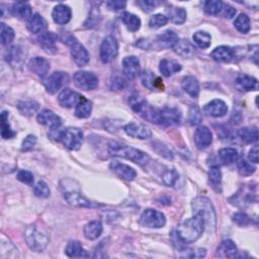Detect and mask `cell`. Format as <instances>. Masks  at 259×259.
<instances>
[{
    "instance_id": "obj_1",
    "label": "cell",
    "mask_w": 259,
    "mask_h": 259,
    "mask_svg": "<svg viewBox=\"0 0 259 259\" xmlns=\"http://www.w3.org/2000/svg\"><path fill=\"white\" fill-rule=\"evenodd\" d=\"M108 151L114 157L125 158L141 166L147 165L150 161V157L143 151L116 141L109 143Z\"/></svg>"
},
{
    "instance_id": "obj_2",
    "label": "cell",
    "mask_w": 259,
    "mask_h": 259,
    "mask_svg": "<svg viewBox=\"0 0 259 259\" xmlns=\"http://www.w3.org/2000/svg\"><path fill=\"white\" fill-rule=\"evenodd\" d=\"M192 209L195 216L200 217L205 228L209 231H215L217 227V214L212 201L205 197H198L192 201Z\"/></svg>"
},
{
    "instance_id": "obj_3",
    "label": "cell",
    "mask_w": 259,
    "mask_h": 259,
    "mask_svg": "<svg viewBox=\"0 0 259 259\" xmlns=\"http://www.w3.org/2000/svg\"><path fill=\"white\" fill-rule=\"evenodd\" d=\"M204 230L205 226L203 221L200 217L194 216L180 224L176 234L183 243L187 244L196 242L198 239L201 238Z\"/></svg>"
},
{
    "instance_id": "obj_4",
    "label": "cell",
    "mask_w": 259,
    "mask_h": 259,
    "mask_svg": "<svg viewBox=\"0 0 259 259\" xmlns=\"http://www.w3.org/2000/svg\"><path fill=\"white\" fill-rule=\"evenodd\" d=\"M130 106L135 113L150 123L161 125L160 109L154 108L149 102L143 99L139 94H134L130 97Z\"/></svg>"
},
{
    "instance_id": "obj_5",
    "label": "cell",
    "mask_w": 259,
    "mask_h": 259,
    "mask_svg": "<svg viewBox=\"0 0 259 259\" xmlns=\"http://www.w3.org/2000/svg\"><path fill=\"white\" fill-rule=\"evenodd\" d=\"M25 238L29 249L34 252L44 251L50 242L47 234L40 230L36 225H30L26 229Z\"/></svg>"
},
{
    "instance_id": "obj_6",
    "label": "cell",
    "mask_w": 259,
    "mask_h": 259,
    "mask_svg": "<svg viewBox=\"0 0 259 259\" xmlns=\"http://www.w3.org/2000/svg\"><path fill=\"white\" fill-rule=\"evenodd\" d=\"M63 42L70 48V53L73 61L78 67H84L89 62V54L85 47L70 33H67L62 38Z\"/></svg>"
},
{
    "instance_id": "obj_7",
    "label": "cell",
    "mask_w": 259,
    "mask_h": 259,
    "mask_svg": "<svg viewBox=\"0 0 259 259\" xmlns=\"http://www.w3.org/2000/svg\"><path fill=\"white\" fill-rule=\"evenodd\" d=\"M59 141L69 150L76 151L81 148L84 141L83 132L74 127L67 128L59 135Z\"/></svg>"
},
{
    "instance_id": "obj_8",
    "label": "cell",
    "mask_w": 259,
    "mask_h": 259,
    "mask_svg": "<svg viewBox=\"0 0 259 259\" xmlns=\"http://www.w3.org/2000/svg\"><path fill=\"white\" fill-rule=\"evenodd\" d=\"M140 224L147 228L159 229L165 226L166 217L163 213L159 211L149 209L142 214L140 218Z\"/></svg>"
},
{
    "instance_id": "obj_9",
    "label": "cell",
    "mask_w": 259,
    "mask_h": 259,
    "mask_svg": "<svg viewBox=\"0 0 259 259\" xmlns=\"http://www.w3.org/2000/svg\"><path fill=\"white\" fill-rule=\"evenodd\" d=\"M118 53V44L113 36L107 37L102 41L99 49V57L102 63L113 62Z\"/></svg>"
},
{
    "instance_id": "obj_10",
    "label": "cell",
    "mask_w": 259,
    "mask_h": 259,
    "mask_svg": "<svg viewBox=\"0 0 259 259\" xmlns=\"http://www.w3.org/2000/svg\"><path fill=\"white\" fill-rule=\"evenodd\" d=\"M68 81H69V76L66 72L56 71L49 75L45 79L44 85L48 93L55 94L64 87L65 84L68 83Z\"/></svg>"
},
{
    "instance_id": "obj_11",
    "label": "cell",
    "mask_w": 259,
    "mask_h": 259,
    "mask_svg": "<svg viewBox=\"0 0 259 259\" xmlns=\"http://www.w3.org/2000/svg\"><path fill=\"white\" fill-rule=\"evenodd\" d=\"M73 80L78 88L85 91L94 90L98 86V78L92 72L78 71L74 74Z\"/></svg>"
},
{
    "instance_id": "obj_12",
    "label": "cell",
    "mask_w": 259,
    "mask_h": 259,
    "mask_svg": "<svg viewBox=\"0 0 259 259\" xmlns=\"http://www.w3.org/2000/svg\"><path fill=\"white\" fill-rule=\"evenodd\" d=\"M63 198L69 204L73 206H78V208H96V206L100 205L96 202L89 201L88 199H86L83 195L76 191L64 192Z\"/></svg>"
},
{
    "instance_id": "obj_13",
    "label": "cell",
    "mask_w": 259,
    "mask_h": 259,
    "mask_svg": "<svg viewBox=\"0 0 259 259\" xmlns=\"http://www.w3.org/2000/svg\"><path fill=\"white\" fill-rule=\"evenodd\" d=\"M177 41H178V36L176 34V32L171 29H167L162 33L158 34V36L155 38V42L150 43V47L158 50L168 49L173 47Z\"/></svg>"
},
{
    "instance_id": "obj_14",
    "label": "cell",
    "mask_w": 259,
    "mask_h": 259,
    "mask_svg": "<svg viewBox=\"0 0 259 259\" xmlns=\"http://www.w3.org/2000/svg\"><path fill=\"white\" fill-rule=\"evenodd\" d=\"M83 98L84 96H82L78 92L73 91L70 88H64L58 96V101L63 108L72 109L76 108V106Z\"/></svg>"
},
{
    "instance_id": "obj_15",
    "label": "cell",
    "mask_w": 259,
    "mask_h": 259,
    "mask_svg": "<svg viewBox=\"0 0 259 259\" xmlns=\"http://www.w3.org/2000/svg\"><path fill=\"white\" fill-rule=\"evenodd\" d=\"M194 141L198 149H206L213 142V135L211 130L205 126H200L195 132Z\"/></svg>"
},
{
    "instance_id": "obj_16",
    "label": "cell",
    "mask_w": 259,
    "mask_h": 259,
    "mask_svg": "<svg viewBox=\"0 0 259 259\" xmlns=\"http://www.w3.org/2000/svg\"><path fill=\"white\" fill-rule=\"evenodd\" d=\"M124 131L128 136L135 138V139L147 140V139H150V138L152 137L151 130L143 124L130 123L125 126Z\"/></svg>"
},
{
    "instance_id": "obj_17",
    "label": "cell",
    "mask_w": 259,
    "mask_h": 259,
    "mask_svg": "<svg viewBox=\"0 0 259 259\" xmlns=\"http://www.w3.org/2000/svg\"><path fill=\"white\" fill-rule=\"evenodd\" d=\"M37 119L39 124L51 129V130H57L62 125V119L58 116L55 113L50 110H43L39 113Z\"/></svg>"
},
{
    "instance_id": "obj_18",
    "label": "cell",
    "mask_w": 259,
    "mask_h": 259,
    "mask_svg": "<svg viewBox=\"0 0 259 259\" xmlns=\"http://www.w3.org/2000/svg\"><path fill=\"white\" fill-rule=\"evenodd\" d=\"M123 73L128 79H135L138 75H140V60L135 56L126 57L123 60Z\"/></svg>"
},
{
    "instance_id": "obj_19",
    "label": "cell",
    "mask_w": 259,
    "mask_h": 259,
    "mask_svg": "<svg viewBox=\"0 0 259 259\" xmlns=\"http://www.w3.org/2000/svg\"><path fill=\"white\" fill-rule=\"evenodd\" d=\"M110 168L119 178H122L127 181H132L137 176V172L135 171L134 168H132L131 166L127 164L120 163L118 161H113L110 164Z\"/></svg>"
},
{
    "instance_id": "obj_20",
    "label": "cell",
    "mask_w": 259,
    "mask_h": 259,
    "mask_svg": "<svg viewBox=\"0 0 259 259\" xmlns=\"http://www.w3.org/2000/svg\"><path fill=\"white\" fill-rule=\"evenodd\" d=\"M211 57L219 63H229L236 58V50L229 46H220L212 52Z\"/></svg>"
},
{
    "instance_id": "obj_21",
    "label": "cell",
    "mask_w": 259,
    "mask_h": 259,
    "mask_svg": "<svg viewBox=\"0 0 259 259\" xmlns=\"http://www.w3.org/2000/svg\"><path fill=\"white\" fill-rule=\"evenodd\" d=\"M203 112L205 115L212 117H222L226 115L228 113V107L225 101L221 99H214L204 106Z\"/></svg>"
},
{
    "instance_id": "obj_22",
    "label": "cell",
    "mask_w": 259,
    "mask_h": 259,
    "mask_svg": "<svg viewBox=\"0 0 259 259\" xmlns=\"http://www.w3.org/2000/svg\"><path fill=\"white\" fill-rule=\"evenodd\" d=\"M28 67L30 72H32L33 74H36L41 78H44L49 73L50 63L47 59L43 57H34L29 62Z\"/></svg>"
},
{
    "instance_id": "obj_23",
    "label": "cell",
    "mask_w": 259,
    "mask_h": 259,
    "mask_svg": "<svg viewBox=\"0 0 259 259\" xmlns=\"http://www.w3.org/2000/svg\"><path fill=\"white\" fill-rule=\"evenodd\" d=\"M52 17L57 25L64 26L70 22L72 17L71 8L65 4H58L52 11Z\"/></svg>"
},
{
    "instance_id": "obj_24",
    "label": "cell",
    "mask_w": 259,
    "mask_h": 259,
    "mask_svg": "<svg viewBox=\"0 0 259 259\" xmlns=\"http://www.w3.org/2000/svg\"><path fill=\"white\" fill-rule=\"evenodd\" d=\"M58 37L54 32L52 31H45L41 33L38 37V43L42 47V49L49 54H53L57 51L56 49V42Z\"/></svg>"
},
{
    "instance_id": "obj_25",
    "label": "cell",
    "mask_w": 259,
    "mask_h": 259,
    "mask_svg": "<svg viewBox=\"0 0 259 259\" xmlns=\"http://www.w3.org/2000/svg\"><path fill=\"white\" fill-rule=\"evenodd\" d=\"M160 112H161V125L175 126L180 124L181 113L177 109L164 108L161 109Z\"/></svg>"
},
{
    "instance_id": "obj_26",
    "label": "cell",
    "mask_w": 259,
    "mask_h": 259,
    "mask_svg": "<svg viewBox=\"0 0 259 259\" xmlns=\"http://www.w3.org/2000/svg\"><path fill=\"white\" fill-rule=\"evenodd\" d=\"M142 84L150 90H164V84L158 76L155 75L152 71L146 70L141 75Z\"/></svg>"
},
{
    "instance_id": "obj_27",
    "label": "cell",
    "mask_w": 259,
    "mask_h": 259,
    "mask_svg": "<svg viewBox=\"0 0 259 259\" xmlns=\"http://www.w3.org/2000/svg\"><path fill=\"white\" fill-rule=\"evenodd\" d=\"M172 49L175 52V54L183 58H191L196 54L195 46L185 39H178Z\"/></svg>"
},
{
    "instance_id": "obj_28",
    "label": "cell",
    "mask_w": 259,
    "mask_h": 259,
    "mask_svg": "<svg viewBox=\"0 0 259 259\" xmlns=\"http://www.w3.org/2000/svg\"><path fill=\"white\" fill-rule=\"evenodd\" d=\"M28 29L32 32V33H43L47 30L48 29V23L44 19V17L39 14V13H34L29 21L28 22Z\"/></svg>"
},
{
    "instance_id": "obj_29",
    "label": "cell",
    "mask_w": 259,
    "mask_h": 259,
    "mask_svg": "<svg viewBox=\"0 0 259 259\" xmlns=\"http://www.w3.org/2000/svg\"><path fill=\"white\" fill-rule=\"evenodd\" d=\"M238 254L237 247L232 240H225L219 245L216 256L221 258H234Z\"/></svg>"
},
{
    "instance_id": "obj_30",
    "label": "cell",
    "mask_w": 259,
    "mask_h": 259,
    "mask_svg": "<svg viewBox=\"0 0 259 259\" xmlns=\"http://www.w3.org/2000/svg\"><path fill=\"white\" fill-rule=\"evenodd\" d=\"M236 84L238 88L244 91H252L258 89L257 79L246 74H239L236 78Z\"/></svg>"
},
{
    "instance_id": "obj_31",
    "label": "cell",
    "mask_w": 259,
    "mask_h": 259,
    "mask_svg": "<svg viewBox=\"0 0 259 259\" xmlns=\"http://www.w3.org/2000/svg\"><path fill=\"white\" fill-rule=\"evenodd\" d=\"M159 70L163 76L170 77L181 70V65L174 60L163 59L160 61Z\"/></svg>"
},
{
    "instance_id": "obj_32",
    "label": "cell",
    "mask_w": 259,
    "mask_h": 259,
    "mask_svg": "<svg viewBox=\"0 0 259 259\" xmlns=\"http://www.w3.org/2000/svg\"><path fill=\"white\" fill-rule=\"evenodd\" d=\"M167 13V19L171 23L176 24V25H182L186 21V10L183 7H177V6H169L166 8Z\"/></svg>"
},
{
    "instance_id": "obj_33",
    "label": "cell",
    "mask_w": 259,
    "mask_h": 259,
    "mask_svg": "<svg viewBox=\"0 0 259 259\" xmlns=\"http://www.w3.org/2000/svg\"><path fill=\"white\" fill-rule=\"evenodd\" d=\"M182 89L191 96L198 97L200 94V82L194 76H186L181 82Z\"/></svg>"
},
{
    "instance_id": "obj_34",
    "label": "cell",
    "mask_w": 259,
    "mask_h": 259,
    "mask_svg": "<svg viewBox=\"0 0 259 259\" xmlns=\"http://www.w3.org/2000/svg\"><path fill=\"white\" fill-rule=\"evenodd\" d=\"M236 135L245 144H253L258 140V130L255 127H246L241 129L236 133Z\"/></svg>"
},
{
    "instance_id": "obj_35",
    "label": "cell",
    "mask_w": 259,
    "mask_h": 259,
    "mask_svg": "<svg viewBox=\"0 0 259 259\" xmlns=\"http://www.w3.org/2000/svg\"><path fill=\"white\" fill-rule=\"evenodd\" d=\"M12 13L17 19L28 22L33 15L30 5L27 2H16L12 7Z\"/></svg>"
},
{
    "instance_id": "obj_36",
    "label": "cell",
    "mask_w": 259,
    "mask_h": 259,
    "mask_svg": "<svg viewBox=\"0 0 259 259\" xmlns=\"http://www.w3.org/2000/svg\"><path fill=\"white\" fill-rule=\"evenodd\" d=\"M103 231L102 224L99 221H92L88 224H86L84 227V236L88 240H95L97 239Z\"/></svg>"
},
{
    "instance_id": "obj_37",
    "label": "cell",
    "mask_w": 259,
    "mask_h": 259,
    "mask_svg": "<svg viewBox=\"0 0 259 259\" xmlns=\"http://www.w3.org/2000/svg\"><path fill=\"white\" fill-rule=\"evenodd\" d=\"M65 253L68 257L70 258H80V257H86L88 256L86 254V251L83 249L81 243L79 241L71 240L66 246Z\"/></svg>"
},
{
    "instance_id": "obj_38",
    "label": "cell",
    "mask_w": 259,
    "mask_h": 259,
    "mask_svg": "<svg viewBox=\"0 0 259 259\" xmlns=\"http://www.w3.org/2000/svg\"><path fill=\"white\" fill-rule=\"evenodd\" d=\"M219 159L224 165H231L238 160L239 154L234 148H223L219 151Z\"/></svg>"
},
{
    "instance_id": "obj_39",
    "label": "cell",
    "mask_w": 259,
    "mask_h": 259,
    "mask_svg": "<svg viewBox=\"0 0 259 259\" xmlns=\"http://www.w3.org/2000/svg\"><path fill=\"white\" fill-rule=\"evenodd\" d=\"M122 21L126 28L132 32L137 31L141 28V20L131 12H124L122 14Z\"/></svg>"
},
{
    "instance_id": "obj_40",
    "label": "cell",
    "mask_w": 259,
    "mask_h": 259,
    "mask_svg": "<svg viewBox=\"0 0 259 259\" xmlns=\"http://www.w3.org/2000/svg\"><path fill=\"white\" fill-rule=\"evenodd\" d=\"M92 112V102L85 97L78 103L75 108V115L79 118H87Z\"/></svg>"
},
{
    "instance_id": "obj_41",
    "label": "cell",
    "mask_w": 259,
    "mask_h": 259,
    "mask_svg": "<svg viewBox=\"0 0 259 259\" xmlns=\"http://www.w3.org/2000/svg\"><path fill=\"white\" fill-rule=\"evenodd\" d=\"M194 42L201 49H208L212 44V36L206 31H197L193 36Z\"/></svg>"
},
{
    "instance_id": "obj_42",
    "label": "cell",
    "mask_w": 259,
    "mask_h": 259,
    "mask_svg": "<svg viewBox=\"0 0 259 259\" xmlns=\"http://www.w3.org/2000/svg\"><path fill=\"white\" fill-rule=\"evenodd\" d=\"M19 111L22 113L24 115L30 116L32 115L36 114L39 111V103L33 101V100H26V101H21L19 103Z\"/></svg>"
},
{
    "instance_id": "obj_43",
    "label": "cell",
    "mask_w": 259,
    "mask_h": 259,
    "mask_svg": "<svg viewBox=\"0 0 259 259\" xmlns=\"http://www.w3.org/2000/svg\"><path fill=\"white\" fill-rule=\"evenodd\" d=\"M234 26L236 29L242 33H247L251 29V23L249 16L245 13L239 14L234 22Z\"/></svg>"
},
{
    "instance_id": "obj_44",
    "label": "cell",
    "mask_w": 259,
    "mask_h": 259,
    "mask_svg": "<svg viewBox=\"0 0 259 259\" xmlns=\"http://www.w3.org/2000/svg\"><path fill=\"white\" fill-rule=\"evenodd\" d=\"M209 180L217 192H221V182H222V172L218 166L211 167L209 171Z\"/></svg>"
},
{
    "instance_id": "obj_45",
    "label": "cell",
    "mask_w": 259,
    "mask_h": 259,
    "mask_svg": "<svg viewBox=\"0 0 259 259\" xmlns=\"http://www.w3.org/2000/svg\"><path fill=\"white\" fill-rule=\"evenodd\" d=\"M16 133L11 130L8 123V113L2 112L1 114V136L3 139H11Z\"/></svg>"
},
{
    "instance_id": "obj_46",
    "label": "cell",
    "mask_w": 259,
    "mask_h": 259,
    "mask_svg": "<svg viewBox=\"0 0 259 259\" xmlns=\"http://www.w3.org/2000/svg\"><path fill=\"white\" fill-rule=\"evenodd\" d=\"M179 179V174L175 169H167L163 172L162 180L165 185L169 187H173Z\"/></svg>"
},
{
    "instance_id": "obj_47",
    "label": "cell",
    "mask_w": 259,
    "mask_h": 259,
    "mask_svg": "<svg viewBox=\"0 0 259 259\" xmlns=\"http://www.w3.org/2000/svg\"><path fill=\"white\" fill-rule=\"evenodd\" d=\"M223 2L219 0H209L203 2V10L209 15H218L222 10Z\"/></svg>"
},
{
    "instance_id": "obj_48",
    "label": "cell",
    "mask_w": 259,
    "mask_h": 259,
    "mask_svg": "<svg viewBox=\"0 0 259 259\" xmlns=\"http://www.w3.org/2000/svg\"><path fill=\"white\" fill-rule=\"evenodd\" d=\"M0 36H1V44L3 46L9 45L15 37L14 30L4 23L1 24V29H0Z\"/></svg>"
},
{
    "instance_id": "obj_49",
    "label": "cell",
    "mask_w": 259,
    "mask_h": 259,
    "mask_svg": "<svg viewBox=\"0 0 259 259\" xmlns=\"http://www.w3.org/2000/svg\"><path fill=\"white\" fill-rule=\"evenodd\" d=\"M168 23V19L166 15H163L161 13H157V14H154L151 16V19L149 21V27L151 29H157L160 28H163L167 25Z\"/></svg>"
},
{
    "instance_id": "obj_50",
    "label": "cell",
    "mask_w": 259,
    "mask_h": 259,
    "mask_svg": "<svg viewBox=\"0 0 259 259\" xmlns=\"http://www.w3.org/2000/svg\"><path fill=\"white\" fill-rule=\"evenodd\" d=\"M33 193H34V196L40 199H47L51 195V191H50L48 184L43 180H40L36 185H34Z\"/></svg>"
},
{
    "instance_id": "obj_51",
    "label": "cell",
    "mask_w": 259,
    "mask_h": 259,
    "mask_svg": "<svg viewBox=\"0 0 259 259\" xmlns=\"http://www.w3.org/2000/svg\"><path fill=\"white\" fill-rule=\"evenodd\" d=\"M188 122L192 126H198L201 122V113L198 106H192L188 112Z\"/></svg>"
},
{
    "instance_id": "obj_52",
    "label": "cell",
    "mask_w": 259,
    "mask_h": 259,
    "mask_svg": "<svg viewBox=\"0 0 259 259\" xmlns=\"http://www.w3.org/2000/svg\"><path fill=\"white\" fill-rule=\"evenodd\" d=\"M237 166H238V170H239L240 173L244 176H249V175L253 174L256 170V168L252 164H250L249 162H247L244 159H241L238 162Z\"/></svg>"
},
{
    "instance_id": "obj_53",
    "label": "cell",
    "mask_w": 259,
    "mask_h": 259,
    "mask_svg": "<svg viewBox=\"0 0 259 259\" xmlns=\"http://www.w3.org/2000/svg\"><path fill=\"white\" fill-rule=\"evenodd\" d=\"M153 149H155V151H156L159 155H161V156H163L164 158L169 159V160L173 159V154H172V152L164 144L155 143L153 144Z\"/></svg>"
},
{
    "instance_id": "obj_54",
    "label": "cell",
    "mask_w": 259,
    "mask_h": 259,
    "mask_svg": "<svg viewBox=\"0 0 259 259\" xmlns=\"http://www.w3.org/2000/svg\"><path fill=\"white\" fill-rule=\"evenodd\" d=\"M127 86V79L123 76L115 75L111 82L112 90H123Z\"/></svg>"
},
{
    "instance_id": "obj_55",
    "label": "cell",
    "mask_w": 259,
    "mask_h": 259,
    "mask_svg": "<svg viewBox=\"0 0 259 259\" xmlns=\"http://www.w3.org/2000/svg\"><path fill=\"white\" fill-rule=\"evenodd\" d=\"M21 59V53L20 49L17 47H10L5 54V60L9 63H14L17 62Z\"/></svg>"
},
{
    "instance_id": "obj_56",
    "label": "cell",
    "mask_w": 259,
    "mask_h": 259,
    "mask_svg": "<svg viewBox=\"0 0 259 259\" xmlns=\"http://www.w3.org/2000/svg\"><path fill=\"white\" fill-rule=\"evenodd\" d=\"M232 219L235 224H237L238 226H241V227L247 226L250 223V218L245 213H236L235 215H233Z\"/></svg>"
},
{
    "instance_id": "obj_57",
    "label": "cell",
    "mask_w": 259,
    "mask_h": 259,
    "mask_svg": "<svg viewBox=\"0 0 259 259\" xmlns=\"http://www.w3.org/2000/svg\"><path fill=\"white\" fill-rule=\"evenodd\" d=\"M17 179L26 184H32L33 183V175L29 170H20L16 175Z\"/></svg>"
},
{
    "instance_id": "obj_58",
    "label": "cell",
    "mask_w": 259,
    "mask_h": 259,
    "mask_svg": "<svg viewBox=\"0 0 259 259\" xmlns=\"http://www.w3.org/2000/svg\"><path fill=\"white\" fill-rule=\"evenodd\" d=\"M37 144V137L33 135H29L26 139L23 141L22 150L23 151H29Z\"/></svg>"
},
{
    "instance_id": "obj_59",
    "label": "cell",
    "mask_w": 259,
    "mask_h": 259,
    "mask_svg": "<svg viewBox=\"0 0 259 259\" xmlns=\"http://www.w3.org/2000/svg\"><path fill=\"white\" fill-rule=\"evenodd\" d=\"M137 4L139 5L144 11L151 12L154 9H156L159 2L157 1H152V0H143V1H138Z\"/></svg>"
},
{
    "instance_id": "obj_60",
    "label": "cell",
    "mask_w": 259,
    "mask_h": 259,
    "mask_svg": "<svg viewBox=\"0 0 259 259\" xmlns=\"http://www.w3.org/2000/svg\"><path fill=\"white\" fill-rule=\"evenodd\" d=\"M222 14L224 15V17H226V19H232L236 15V9L232 6H230L229 4H224L222 6V10H221Z\"/></svg>"
},
{
    "instance_id": "obj_61",
    "label": "cell",
    "mask_w": 259,
    "mask_h": 259,
    "mask_svg": "<svg viewBox=\"0 0 259 259\" xmlns=\"http://www.w3.org/2000/svg\"><path fill=\"white\" fill-rule=\"evenodd\" d=\"M127 3L125 1H108L107 6L110 10L117 11V10H122L126 7Z\"/></svg>"
},
{
    "instance_id": "obj_62",
    "label": "cell",
    "mask_w": 259,
    "mask_h": 259,
    "mask_svg": "<svg viewBox=\"0 0 259 259\" xmlns=\"http://www.w3.org/2000/svg\"><path fill=\"white\" fill-rule=\"evenodd\" d=\"M189 253L188 255H186L187 257H191V258H201L204 257L206 254V250L202 249V248H197V249H189L188 250Z\"/></svg>"
},
{
    "instance_id": "obj_63",
    "label": "cell",
    "mask_w": 259,
    "mask_h": 259,
    "mask_svg": "<svg viewBox=\"0 0 259 259\" xmlns=\"http://www.w3.org/2000/svg\"><path fill=\"white\" fill-rule=\"evenodd\" d=\"M248 159L252 163H255V164L258 163V147L257 146H254L253 148H251L248 154Z\"/></svg>"
}]
</instances>
